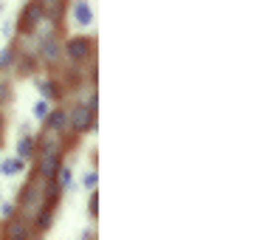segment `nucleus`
Returning a JSON list of instances; mask_svg holds the SVG:
<instances>
[{
    "instance_id": "obj_7",
    "label": "nucleus",
    "mask_w": 254,
    "mask_h": 240,
    "mask_svg": "<svg viewBox=\"0 0 254 240\" xmlns=\"http://www.w3.org/2000/svg\"><path fill=\"white\" fill-rule=\"evenodd\" d=\"M31 147H34V141L28 139V136H20V141H17V156H20V158L31 156Z\"/></svg>"
},
{
    "instance_id": "obj_5",
    "label": "nucleus",
    "mask_w": 254,
    "mask_h": 240,
    "mask_svg": "<svg viewBox=\"0 0 254 240\" xmlns=\"http://www.w3.org/2000/svg\"><path fill=\"white\" fill-rule=\"evenodd\" d=\"M88 124H91V111H88V108H79V111L73 113V127L85 130Z\"/></svg>"
},
{
    "instance_id": "obj_1",
    "label": "nucleus",
    "mask_w": 254,
    "mask_h": 240,
    "mask_svg": "<svg viewBox=\"0 0 254 240\" xmlns=\"http://www.w3.org/2000/svg\"><path fill=\"white\" fill-rule=\"evenodd\" d=\"M73 23H76L79 28H91L93 11H91V3H88V0H79V3L73 6Z\"/></svg>"
},
{
    "instance_id": "obj_13",
    "label": "nucleus",
    "mask_w": 254,
    "mask_h": 240,
    "mask_svg": "<svg viewBox=\"0 0 254 240\" xmlns=\"http://www.w3.org/2000/svg\"><path fill=\"white\" fill-rule=\"evenodd\" d=\"M71 181V170H63V176H60V184H68Z\"/></svg>"
},
{
    "instance_id": "obj_10",
    "label": "nucleus",
    "mask_w": 254,
    "mask_h": 240,
    "mask_svg": "<svg viewBox=\"0 0 254 240\" xmlns=\"http://www.w3.org/2000/svg\"><path fill=\"white\" fill-rule=\"evenodd\" d=\"M6 65H11V51H9V48H3V51H0V68H6Z\"/></svg>"
},
{
    "instance_id": "obj_11",
    "label": "nucleus",
    "mask_w": 254,
    "mask_h": 240,
    "mask_svg": "<svg viewBox=\"0 0 254 240\" xmlns=\"http://www.w3.org/2000/svg\"><path fill=\"white\" fill-rule=\"evenodd\" d=\"M40 91L46 93V96H57V91H54V85L51 82H40Z\"/></svg>"
},
{
    "instance_id": "obj_9",
    "label": "nucleus",
    "mask_w": 254,
    "mask_h": 240,
    "mask_svg": "<svg viewBox=\"0 0 254 240\" xmlns=\"http://www.w3.org/2000/svg\"><path fill=\"white\" fill-rule=\"evenodd\" d=\"M34 116H37V119H46V116H48V102L46 99H40L34 105Z\"/></svg>"
},
{
    "instance_id": "obj_3",
    "label": "nucleus",
    "mask_w": 254,
    "mask_h": 240,
    "mask_svg": "<svg viewBox=\"0 0 254 240\" xmlns=\"http://www.w3.org/2000/svg\"><path fill=\"white\" fill-rule=\"evenodd\" d=\"M88 51H91V43H88V40H71V43H68V57H71V60H85Z\"/></svg>"
},
{
    "instance_id": "obj_6",
    "label": "nucleus",
    "mask_w": 254,
    "mask_h": 240,
    "mask_svg": "<svg viewBox=\"0 0 254 240\" xmlns=\"http://www.w3.org/2000/svg\"><path fill=\"white\" fill-rule=\"evenodd\" d=\"M40 17H43V9H40V6H28L26 9V20H23V23H26V28H34L37 23H40Z\"/></svg>"
},
{
    "instance_id": "obj_8",
    "label": "nucleus",
    "mask_w": 254,
    "mask_h": 240,
    "mask_svg": "<svg viewBox=\"0 0 254 240\" xmlns=\"http://www.w3.org/2000/svg\"><path fill=\"white\" fill-rule=\"evenodd\" d=\"M63 124H65V113H63V111L51 113V119H48V127H51V130H63Z\"/></svg>"
},
{
    "instance_id": "obj_14",
    "label": "nucleus",
    "mask_w": 254,
    "mask_h": 240,
    "mask_svg": "<svg viewBox=\"0 0 254 240\" xmlns=\"http://www.w3.org/2000/svg\"><path fill=\"white\" fill-rule=\"evenodd\" d=\"M85 184H88V186L96 184V173H88V176H85Z\"/></svg>"
},
{
    "instance_id": "obj_12",
    "label": "nucleus",
    "mask_w": 254,
    "mask_h": 240,
    "mask_svg": "<svg viewBox=\"0 0 254 240\" xmlns=\"http://www.w3.org/2000/svg\"><path fill=\"white\" fill-rule=\"evenodd\" d=\"M11 28H14V23H11V20H3V28H0L3 37H11Z\"/></svg>"
},
{
    "instance_id": "obj_2",
    "label": "nucleus",
    "mask_w": 254,
    "mask_h": 240,
    "mask_svg": "<svg viewBox=\"0 0 254 240\" xmlns=\"http://www.w3.org/2000/svg\"><path fill=\"white\" fill-rule=\"evenodd\" d=\"M26 170V164H23V158H3L0 161V176H6V178H14V176H20Z\"/></svg>"
},
{
    "instance_id": "obj_4",
    "label": "nucleus",
    "mask_w": 254,
    "mask_h": 240,
    "mask_svg": "<svg viewBox=\"0 0 254 240\" xmlns=\"http://www.w3.org/2000/svg\"><path fill=\"white\" fill-rule=\"evenodd\" d=\"M57 170H60V156H57L54 150H51V153H48V156L43 158V173H46L48 178H54Z\"/></svg>"
},
{
    "instance_id": "obj_15",
    "label": "nucleus",
    "mask_w": 254,
    "mask_h": 240,
    "mask_svg": "<svg viewBox=\"0 0 254 240\" xmlns=\"http://www.w3.org/2000/svg\"><path fill=\"white\" fill-rule=\"evenodd\" d=\"M46 3H48V6H57V3H60V0H46Z\"/></svg>"
}]
</instances>
